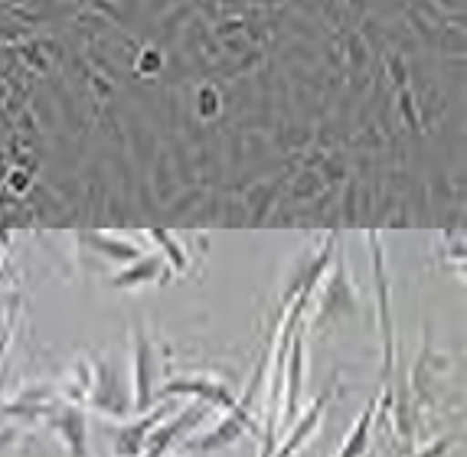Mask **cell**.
I'll use <instances>...</instances> for the list:
<instances>
[{
  "mask_svg": "<svg viewBox=\"0 0 467 457\" xmlns=\"http://www.w3.org/2000/svg\"><path fill=\"white\" fill-rule=\"evenodd\" d=\"M444 457H448V454H444Z\"/></svg>",
  "mask_w": 467,
  "mask_h": 457,
  "instance_id": "cell-14",
  "label": "cell"
},
{
  "mask_svg": "<svg viewBox=\"0 0 467 457\" xmlns=\"http://www.w3.org/2000/svg\"><path fill=\"white\" fill-rule=\"evenodd\" d=\"M7 343H10V330L4 337H0V359H4V353H7Z\"/></svg>",
  "mask_w": 467,
  "mask_h": 457,
  "instance_id": "cell-13",
  "label": "cell"
},
{
  "mask_svg": "<svg viewBox=\"0 0 467 457\" xmlns=\"http://www.w3.org/2000/svg\"><path fill=\"white\" fill-rule=\"evenodd\" d=\"M206 409H210V405L193 402L190 409L180 411L173 421H167L164 428H154V431L148 434V444H144V451H140L138 457H167L171 454V448L183 438V434L193 431V425H200L202 415H206Z\"/></svg>",
  "mask_w": 467,
  "mask_h": 457,
  "instance_id": "cell-5",
  "label": "cell"
},
{
  "mask_svg": "<svg viewBox=\"0 0 467 457\" xmlns=\"http://www.w3.org/2000/svg\"><path fill=\"white\" fill-rule=\"evenodd\" d=\"M451 451V438H438V441H431L425 451H415V454H409V457H444Z\"/></svg>",
  "mask_w": 467,
  "mask_h": 457,
  "instance_id": "cell-10",
  "label": "cell"
},
{
  "mask_svg": "<svg viewBox=\"0 0 467 457\" xmlns=\"http://www.w3.org/2000/svg\"><path fill=\"white\" fill-rule=\"evenodd\" d=\"M7 330H10V320H7V310H4V307H0V337H4V334H7Z\"/></svg>",
  "mask_w": 467,
  "mask_h": 457,
  "instance_id": "cell-12",
  "label": "cell"
},
{
  "mask_svg": "<svg viewBox=\"0 0 467 457\" xmlns=\"http://www.w3.org/2000/svg\"><path fill=\"white\" fill-rule=\"evenodd\" d=\"M43 419L49 421L63 444L69 448V457H88V421H86V409L76 402V399H63L56 396L49 402L47 415Z\"/></svg>",
  "mask_w": 467,
  "mask_h": 457,
  "instance_id": "cell-3",
  "label": "cell"
},
{
  "mask_svg": "<svg viewBox=\"0 0 467 457\" xmlns=\"http://www.w3.org/2000/svg\"><path fill=\"white\" fill-rule=\"evenodd\" d=\"M88 402L99 411H105V415H115V419H125L131 411V392L125 389L115 366L95 363V386L88 392Z\"/></svg>",
  "mask_w": 467,
  "mask_h": 457,
  "instance_id": "cell-4",
  "label": "cell"
},
{
  "mask_svg": "<svg viewBox=\"0 0 467 457\" xmlns=\"http://www.w3.org/2000/svg\"><path fill=\"white\" fill-rule=\"evenodd\" d=\"M161 396L173 399V396H193L196 402L202 405H219V409H233L235 405V396L229 392V386H223L219 379L213 376H190V379H171L164 389H161Z\"/></svg>",
  "mask_w": 467,
  "mask_h": 457,
  "instance_id": "cell-6",
  "label": "cell"
},
{
  "mask_svg": "<svg viewBox=\"0 0 467 457\" xmlns=\"http://www.w3.org/2000/svg\"><path fill=\"white\" fill-rule=\"evenodd\" d=\"M262 372H265V363L255 366V376H252L249 392L242 396V402H235L233 409L226 411V419L219 421L210 434H202V438H196V441H187V451H193V454H206V451L229 448L239 434L249 431V428H252V409H255V396H258V389H262Z\"/></svg>",
  "mask_w": 467,
  "mask_h": 457,
  "instance_id": "cell-1",
  "label": "cell"
},
{
  "mask_svg": "<svg viewBox=\"0 0 467 457\" xmlns=\"http://www.w3.org/2000/svg\"><path fill=\"white\" fill-rule=\"evenodd\" d=\"M330 396H334V389H324L317 399H314V405L307 411L301 415V421L295 425V431L288 434V441L281 444L278 448V454L275 457H295V451L301 448L307 438H311L314 431H317V425H320V415H324V409H327V402H330Z\"/></svg>",
  "mask_w": 467,
  "mask_h": 457,
  "instance_id": "cell-8",
  "label": "cell"
},
{
  "mask_svg": "<svg viewBox=\"0 0 467 457\" xmlns=\"http://www.w3.org/2000/svg\"><path fill=\"white\" fill-rule=\"evenodd\" d=\"M157 396V357L154 343H150L148 330L138 327L134 330V353H131V409L140 415L154 409Z\"/></svg>",
  "mask_w": 467,
  "mask_h": 457,
  "instance_id": "cell-2",
  "label": "cell"
},
{
  "mask_svg": "<svg viewBox=\"0 0 467 457\" xmlns=\"http://www.w3.org/2000/svg\"><path fill=\"white\" fill-rule=\"evenodd\" d=\"M164 419V411H144V419L131 421V425H121L115 431V454L118 457H138L148 444V434L154 431Z\"/></svg>",
  "mask_w": 467,
  "mask_h": 457,
  "instance_id": "cell-7",
  "label": "cell"
},
{
  "mask_svg": "<svg viewBox=\"0 0 467 457\" xmlns=\"http://www.w3.org/2000/svg\"><path fill=\"white\" fill-rule=\"evenodd\" d=\"M16 434H20V431H16L14 425H0V457L10 451V444L16 441Z\"/></svg>",
  "mask_w": 467,
  "mask_h": 457,
  "instance_id": "cell-11",
  "label": "cell"
},
{
  "mask_svg": "<svg viewBox=\"0 0 467 457\" xmlns=\"http://www.w3.org/2000/svg\"><path fill=\"white\" fill-rule=\"evenodd\" d=\"M379 399H382V392H373V399L367 402V409L359 411L357 425H353L350 438L343 441V448H340V454H337V457H363V454H367L369 434H373V421H376V409H379Z\"/></svg>",
  "mask_w": 467,
  "mask_h": 457,
  "instance_id": "cell-9",
  "label": "cell"
}]
</instances>
